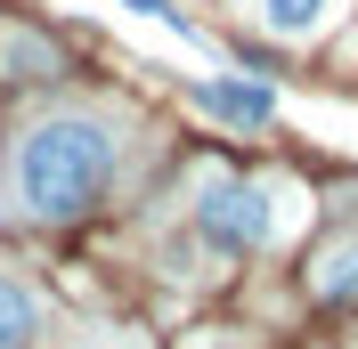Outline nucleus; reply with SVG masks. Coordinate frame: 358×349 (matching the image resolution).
I'll return each instance as SVG.
<instances>
[{
	"mask_svg": "<svg viewBox=\"0 0 358 349\" xmlns=\"http://www.w3.org/2000/svg\"><path fill=\"white\" fill-rule=\"evenodd\" d=\"M33 333H41V309H33V292L0 276V349H33Z\"/></svg>",
	"mask_w": 358,
	"mask_h": 349,
	"instance_id": "nucleus-4",
	"label": "nucleus"
},
{
	"mask_svg": "<svg viewBox=\"0 0 358 349\" xmlns=\"http://www.w3.org/2000/svg\"><path fill=\"white\" fill-rule=\"evenodd\" d=\"M317 292H326V301H358V244L317 268Z\"/></svg>",
	"mask_w": 358,
	"mask_h": 349,
	"instance_id": "nucleus-6",
	"label": "nucleus"
},
{
	"mask_svg": "<svg viewBox=\"0 0 358 349\" xmlns=\"http://www.w3.org/2000/svg\"><path fill=\"white\" fill-rule=\"evenodd\" d=\"M326 8H334V0H261V17L277 24V33H317Z\"/></svg>",
	"mask_w": 358,
	"mask_h": 349,
	"instance_id": "nucleus-5",
	"label": "nucleus"
},
{
	"mask_svg": "<svg viewBox=\"0 0 358 349\" xmlns=\"http://www.w3.org/2000/svg\"><path fill=\"white\" fill-rule=\"evenodd\" d=\"M196 219H203V236L220 244V252H261L268 228H277V211H268V187H212Z\"/></svg>",
	"mask_w": 358,
	"mask_h": 349,
	"instance_id": "nucleus-2",
	"label": "nucleus"
},
{
	"mask_svg": "<svg viewBox=\"0 0 358 349\" xmlns=\"http://www.w3.org/2000/svg\"><path fill=\"white\" fill-rule=\"evenodd\" d=\"M114 179V138L98 122H41L17 147V203L33 219H73L106 195Z\"/></svg>",
	"mask_w": 358,
	"mask_h": 349,
	"instance_id": "nucleus-1",
	"label": "nucleus"
},
{
	"mask_svg": "<svg viewBox=\"0 0 358 349\" xmlns=\"http://www.w3.org/2000/svg\"><path fill=\"white\" fill-rule=\"evenodd\" d=\"M203 106L220 114V122H268V114H277V98H268L261 82H203Z\"/></svg>",
	"mask_w": 358,
	"mask_h": 349,
	"instance_id": "nucleus-3",
	"label": "nucleus"
}]
</instances>
